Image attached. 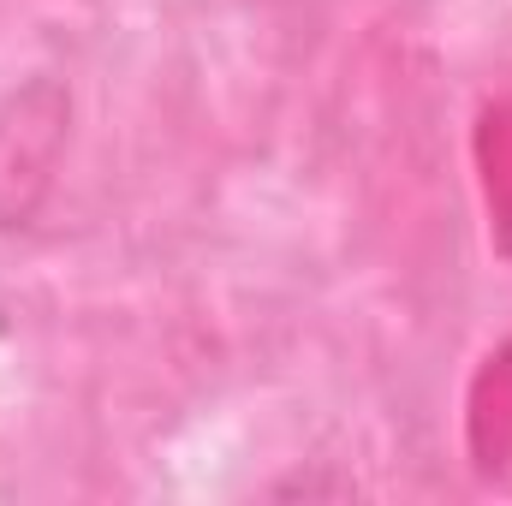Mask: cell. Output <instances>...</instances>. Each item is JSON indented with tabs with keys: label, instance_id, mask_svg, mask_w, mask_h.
Wrapping results in <instances>:
<instances>
[{
	"label": "cell",
	"instance_id": "6da1fadb",
	"mask_svg": "<svg viewBox=\"0 0 512 506\" xmlns=\"http://www.w3.org/2000/svg\"><path fill=\"white\" fill-rule=\"evenodd\" d=\"M72 131V96L60 78H30L0 102V227L18 233L42 215Z\"/></svg>",
	"mask_w": 512,
	"mask_h": 506
},
{
	"label": "cell",
	"instance_id": "7a4b0ae2",
	"mask_svg": "<svg viewBox=\"0 0 512 506\" xmlns=\"http://www.w3.org/2000/svg\"><path fill=\"white\" fill-rule=\"evenodd\" d=\"M274 6H328V0H274Z\"/></svg>",
	"mask_w": 512,
	"mask_h": 506
}]
</instances>
